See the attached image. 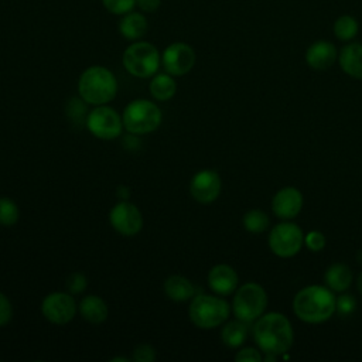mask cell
Wrapping results in <instances>:
<instances>
[{
    "label": "cell",
    "instance_id": "obj_27",
    "mask_svg": "<svg viewBox=\"0 0 362 362\" xmlns=\"http://www.w3.org/2000/svg\"><path fill=\"white\" fill-rule=\"evenodd\" d=\"M66 113L69 116V119L74 123H86V106H85V100L81 99H71L66 107Z\"/></svg>",
    "mask_w": 362,
    "mask_h": 362
},
{
    "label": "cell",
    "instance_id": "obj_22",
    "mask_svg": "<svg viewBox=\"0 0 362 362\" xmlns=\"http://www.w3.org/2000/svg\"><path fill=\"white\" fill-rule=\"evenodd\" d=\"M148 89L154 99L164 102V100L171 99L175 95L177 83H175L173 75L165 72V74H158V75L153 76V79L150 81Z\"/></svg>",
    "mask_w": 362,
    "mask_h": 362
},
{
    "label": "cell",
    "instance_id": "obj_29",
    "mask_svg": "<svg viewBox=\"0 0 362 362\" xmlns=\"http://www.w3.org/2000/svg\"><path fill=\"white\" fill-rule=\"evenodd\" d=\"M88 286V280L82 273H72L69 274V277L66 279V288L71 294H81L82 291H85Z\"/></svg>",
    "mask_w": 362,
    "mask_h": 362
},
{
    "label": "cell",
    "instance_id": "obj_33",
    "mask_svg": "<svg viewBox=\"0 0 362 362\" xmlns=\"http://www.w3.org/2000/svg\"><path fill=\"white\" fill-rule=\"evenodd\" d=\"M11 317H13V305L8 297L0 291V327L8 324Z\"/></svg>",
    "mask_w": 362,
    "mask_h": 362
},
{
    "label": "cell",
    "instance_id": "obj_4",
    "mask_svg": "<svg viewBox=\"0 0 362 362\" xmlns=\"http://www.w3.org/2000/svg\"><path fill=\"white\" fill-rule=\"evenodd\" d=\"M229 313L230 307L223 298L209 294L195 296L188 308L189 320L195 327L202 329H211L221 325L228 320Z\"/></svg>",
    "mask_w": 362,
    "mask_h": 362
},
{
    "label": "cell",
    "instance_id": "obj_13",
    "mask_svg": "<svg viewBox=\"0 0 362 362\" xmlns=\"http://www.w3.org/2000/svg\"><path fill=\"white\" fill-rule=\"evenodd\" d=\"M222 188L221 177L214 170H201L198 171L189 182V192L192 198L199 204H211L214 202Z\"/></svg>",
    "mask_w": 362,
    "mask_h": 362
},
{
    "label": "cell",
    "instance_id": "obj_21",
    "mask_svg": "<svg viewBox=\"0 0 362 362\" xmlns=\"http://www.w3.org/2000/svg\"><path fill=\"white\" fill-rule=\"evenodd\" d=\"M324 281L327 287L332 291H345L351 286L352 272L344 263H334L327 269L324 274Z\"/></svg>",
    "mask_w": 362,
    "mask_h": 362
},
{
    "label": "cell",
    "instance_id": "obj_28",
    "mask_svg": "<svg viewBox=\"0 0 362 362\" xmlns=\"http://www.w3.org/2000/svg\"><path fill=\"white\" fill-rule=\"evenodd\" d=\"M103 7L116 16H123L136 7V0H102Z\"/></svg>",
    "mask_w": 362,
    "mask_h": 362
},
{
    "label": "cell",
    "instance_id": "obj_2",
    "mask_svg": "<svg viewBox=\"0 0 362 362\" xmlns=\"http://www.w3.org/2000/svg\"><path fill=\"white\" fill-rule=\"evenodd\" d=\"M337 308V298L332 290L324 286H307L293 300L294 314L304 322L320 324L331 318Z\"/></svg>",
    "mask_w": 362,
    "mask_h": 362
},
{
    "label": "cell",
    "instance_id": "obj_16",
    "mask_svg": "<svg viewBox=\"0 0 362 362\" xmlns=\"http://www.w3.org/2000/svg\"><path fill=\"white\" fill-rule=\"evenodd\" d=\"M338 52L334 44L325 40L313 42L305 51V62L315 71L328 69L337 59Z\"/></svg>",
    "mask_w": 362,
    "mask_h": 362
},
{
    "label": "cell",
    "instance_id": "obj_6",
    "mask_svg": "<svg viewBox=\"0 0 362 362\" xmlns=\"http://www.w3.org/2000/svg\"><path fill=\"white\" fill-rule=\"evenodd\" d=\"M163 115L160 107L147 99L130 102L122 115L124 129L132 134H147L154 132L161 123Z\"/></svg>",
    "mask_w": 362,
    "mask_h": 362
},
{
    "label": "cell",
    "instance_id": "obj_12",
    "mask_svg": "<svg viewBox=\"0 0 362 362\" xmlns=\"http://www.w3.org/2000/svg\"><path fill=\"white\" fill-rule=\"evenodd\" d=\"M110 225L116 232L123 236H133L137 235L143 228V215L139 208L129 202L120 201L117 202L109 214Z\"/></svg>",
    "mask_w": 362,
    "mask_h": 362
},
{
    "label": "cell",
    "instance_id": "obj_7",
    "mask_svg": "<svg viewBox=\"0 0 362 362\" xmlns=\"http://www.w3.org/2000/svg\"><path fill=\"white\" fill-rule=\"evenodd\" d=\"M266 305L267 294L264 288L257 283H246L236 290L232 310L238 320L250 324L263 314Z\"/></svg>",
    "mask_w": 362,
    "mask_h": 362
},
{
    "label": "cell",
    "instance_id": "obj_1",
    "mask_svg": "<svg viewBox=\"0 0 362 362\" xmlns=\"http://www.w3.org/2000/svg\"><path fill=\"white\" fill-rule=\"evenodd\" d=\"M253 338L264 354L283 355L287 352L294 339L293 328L286 315L280 313L262 314L253 325Z\"/></svg>",
    "mask_w": 362,
    "mask_h": 362
},
{
    "label": "cell",
    "instance_id": "obj_11",
    "mask_svg": "<svg viewBox=\"0 0 362 362\" xmlns=\"http://www.w3.org/2000/svg\"><path fill=\"white\" fill-rule=\"evenodd\" d=\"M41 313L49 322L62 325L75 317L76 303L71 293L54 291L42 300Z\"/></svg>",
    "mask_w": 362,
    "mask_h": 362
},
{
    "label": "cell",
    "instance_id": "obj_9",
    "mask_svg": "<svg viewBox=\"0 0 362 362\" xmlns=\"http://www.w3.org/2000/svg\"><path fill=\"white\" fill-rule=\"evenodd\" d=\"M304 243L303 230L291 222L276 225L269 235L270 250L280 257H291L300 252Z\"/></svg>",
    "mask_w": 362,
    "mask_h": 362
},
{
    "label": "cell",
    "instance_id": "obj_10",
    "mask_svg": "<svg viewBox=\"0 0 362 362\" xmlns=\"http://www.w3.org/2000/svg\"><path fill=\"white\" fill-rule=\"evenodd\" d=\"M195 59V51L187 42H173L161 54V65L173 76L188 74L194 68Z\"/></svg>",
    "mask_w": 362,
    "mask_h": 362
},
{
    "label": "cell",
    "instance_id": "obj_14",
    "mask_svg": "<svg viewBox=\"0 0 362 362\" xmlns=\"http://www.w3.org/2000/svg\"><path fill=\"white\" fill-rule=\"evenodd\" d=\"M273 212L283 219L297 216L303 208V195L294 187H286L276 192L272 201Z\"/></svg>",
    "mask_w": 362,
    "mask_h": 362
},
{
    "label": "cell",
    "instance_id": "obj_32",
    "mask_svg": "<svg viewBox=\"0 0 362 362\" xmlns=\"http://www.w3.org/2000/svg\"><path fill=\"white\" fill-rule=\"evenodd\" d=\"M304 242L311 252H320L325 246V236L318 230H311L305 235Z\"/></svg>",
    "mask_w": 362,
    "mask_h": 362
},
{
    "label": "cell",
    "instance_id": "obj_17",
    "mask_svg": "<svg viewBox=\"0 0 362 362\" xmlns=\"http://www.w3.org/2000/svg\"><path fill=\"white\" fill-rule=\"evenodd\" d=\"M119 33L130 41H137L140 40L148 28V23L147 18L144 17V14L141 11H129L126 14H123L119 20L117 24Z\"/></svg>",
    "mask_w": 362,
    "mask_h": 362
},
{
    "label": "cell",
    "instance_id": "obj_8",
    "mask_svg": "<svg viewBox=\"0 0 362 362\" xmlns=\"http://www.w3.org/2000/svg\"><path fill=\"white\" fill-rule=\"evenodd\" d=\"M85 124L95 137L102 140H113L119 137L124 127L119 113L107 105H99L92 109L88 113Z\"/></svg>",
    "mask_w": 362,
    "mask_h": 362
},
{
    "label": "cell",
    "instance_id": "obj_15",
    "mask_svg": "<svg viewBox=\"0 0 362 362\" xmlns=\"http://www.w3.org/2000/svg\"><path fill=\"white\" fill-rule=\"evenodd\" d=\"M238 274L229 264H216L208 273L209 288L219 296H229L238 287Z\"/></svg>",
    "mask_w": 362,
    "mask_h": 362
},
{
    "label": "cell",
    "instance_id": "obj_19",
    "mask_svg": "<svg viewBox=\"0 0 362 362\" xmlns=\"http://www.w3.org/2000/svg\"><path fill=\"white\" fill-rule=\"evenodd\" d=\"M79 313L90 324H100L107 318L109 310L106 303L93 294L85 296L79 303Z\"/></svg>",
    "mask_w": 362,
    "mask_h": 362
},
{
    "label": "cell",
    "instance_id": "obj_24",
    "mask_svg": "<svg viewBox=\"0 0 362 362\" xmlns=\"http://www.w3.org/2000/svg\"><path fill=\"white\" fill-rule=\"evenodd\" d=\"M358 21L348 14L338 17L334 23V34L341 41H349L358 34Z\"/></svg>",
    "mask_w": 362,
    "mask_h": 362
},
{
    "label": "cell",
    "instance_id": "obj_18",
    "mask_svg": "<svg viewBox=\"0 0 362 362\" xmlns=\"http://www.w3.org/2000/svg\"><path fill=\"white\" fill-rule=\"evenodd\" d=\"M339 66L346 75L362 79V44L352 42L345 45L339 52Z\"/></svg>",
    "mask_w": 362,
    "mask_h": 362
},
{
    "label": "cell",
    "instance_id": "obj_3",
    "mask_svg": "<svg viewBox=\"0 0 362 362\" xmlns=\"http://www.w3.org/2000/svg\"><path fill=\"white\" fill-rule=\"evenodd\" d=\"M78 92L79 96L89 105H106L117 93L116 76L105 66H89L78 79Z\"/></svg>",
    "mask_w": 362,
    "mask_h": 362
},
{
    "label": "cell",
    "instance_id": "obj_25",
    "mask_svg": "<svg viewBox=\"0 0 362 362\" xmlns=\"http://www.w3.org/2000/svg\"><path fill=\"white\" fill-rule=\"evenodd\" d=\"M243 226L247 232H252V233L264 232L269 226V216L264 211H260V209L247 211L243 216Z\"/></svg>",
    "mask_w": 362,
    "mask_h": 362
},
{
    "label": "cell",
    "instance_id": "obj_36",
    "mask_svg": "<svg viewBox=\"0 0 362 362\" xmlns=\"http://www.w3.org/2000/svg\"><path fill=\"white\" fill-rule=\"evenodd\" d=\"M129 188H126V187H119L117 188V195L120 197V198H123V201H126L127 199V197H129Z\"/></svg>",
    "mask_w": 362,
    "mask_h": 362
},
{
    "label": "cell",
    "instance_id": "obj_23",
    "mask_svg": "<svg viewBox=\"0 0 362 362\" xmlns=\"http://www.w3.org/2000/svg\"><path fill=\"white\" fill-rule=\"evenodd\" d=\"M247 325H249L247 322L240 321V320L228 322L221 331L222 342L229 348L240 346L245 342L246 337H247V332H249Z\"/></svg>",
    "mask_w": 362,
    "mask_h": 362
},
{
    "label": "cell",
    "instance_id": "obj_30",
    "mask_svg": "<svg viewBox=\"0 0 362 362\" xmlns=\"http://www.w3.org/2000/svg\"><path fill=\"white\" fill-rule=\"evenodd\" d=\"M356 308V300L354 298V296L351 294H341L337 298V308L335 311H338L342 317H346L349 314H352Z\"/></svg>",
    "mask_w": 362,
    "mask_h": 362
},
{
    "label": "cell",
    "instance_id": "obj_37",
    "mask_svg": "<svg viewBox=\"0 0 362 362\" xmlns=\"http://www.w3.org/2000/svg\"><path fill=\"white\" fill-rule=\"evenodd\" d=\"M119 361H122V362H127L129 359H127V358H123V356H115V358H112V359H110V362H119Z\"/></svg>",
    "mask_w": 362,
    "mask_h": 362
},
{
    "label": "cell",
    "instance_id": "obj_39",
    "mask_svg": "<svg viewBox=\"0 0 362 362\" xmlns=\"http://www.w3.org/2000/svg\"><path fill=\"white\" fill-rule=\"evenodd\" d=\"M358 262H359V263H362V250H359V252H358Z\"/></svg>",
    "mask_w": 362,
    "mask_h": 362
},
{
    "label": "cell",
    "instance_id": "obj_26",
    "mask_svg": "<svg viewBox=\"0 0 362 362\" xmlns=\"http://www.w3.org/2000/svg\"><path fill=\"white\" fill-rule=\"evenodd\" d=\"M20 218V209L17 204L7 197L0 198V225L13 226Z\"/></svg>",
    "mask_w": 362,
    "mask_h": 362
},
{
    "label": "cell",
    "instance_id": "obj_34",
    "mask_svg": "<svg viewBox=\"0 0 362 362\" xmlns=\"http://www.w3.org/2000/svg\"><path fill=\"white\" fill-rule=\"evenodd\" d=\"M235 361H238V362H260L262 355L255 348H245V349H240L235 355Z\"/></svg>",
    "mask_w": 362,
    "mask_h": 362
},
{
    "label": "cell",
    "instance_id": "obj_38",
    "mask_svg": "<svg viewBox=\"0 0 362 362\" xmlns=\"http://www.w3.org/2000/svg\"><path fill=\"white\" fill-rule=\"evenodd\" d=\"M356 284H358V290H359L361 294H362V273L358 276V283H356Z\"/></svg>",
    "mask_w": 362,
    "mask_h": 362
},
{
    "label": "cell",
    "instance_id": "obj_5",
    "mask_svg": "<svg viewBox=\"0 0 362 362\" xmlns=\"http://www.w3.org/2000/svg\"><path fill=\"white\" fill-rule=\"evenodd\" d=\"M122 62L130 75L136 78H150L158 71L161 55L156 45L147 41H134L124 49Z\"/></svg>",
    "mask_w": 362,
    "mask_h": 362
},
{
    "label": "cell",
    "instance_id": "obj_35",
    "mask_svg": "<svg viewBox=\"0 0 362 362\" xmlns=\"http://www.w3.org/2000/svg\"><path fill=\"white\" fill-rule=\"evenodd\" d=\"M161 0H136V7L141 13H154L160 8Z\"/></svg>",
    "mask_w": 362,
    "mask_h": 362
},
{
    "label": "cell",
    "instance_id": "obj_20",
    "mask_svg": "<svg viewBox=\"0 0 362 362\" xmlns=\"http://www.w3.org/2000/svg\"><path fill=\"white\" fill-rule=\"evenodd\" d=\"M164 293L173 301H187L194 297L195 288L187 277L173 274L164 281Z\"/></svg>",
    "mask_w": 362,
    "mask_h": 362
},
{
    "label": "cell",
    "instance_id": "obj_31",
    "mask_svg": "<svg viewBox=\"0 0 362 362\" xmlns=\"http://www.w3.org/2000/svg\"><path fill=\"white\" fill-rule=\"evenodd\" d=\"M156 356V349L148 344H140L133 351V361L136 362H153Z\"/></svg>",
    "mask_w": 362,
    "mask_h": 362
}]
</instances>
